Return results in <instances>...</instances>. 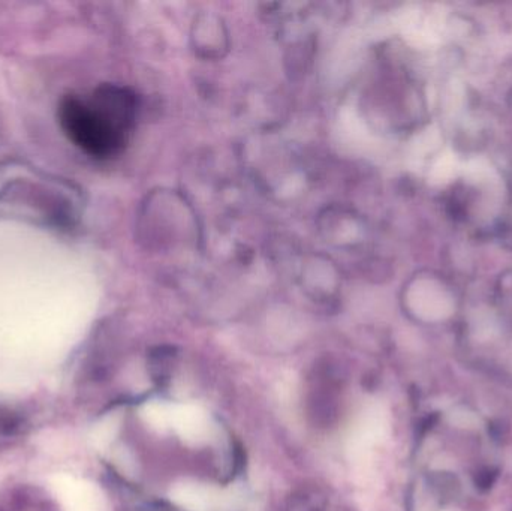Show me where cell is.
Segmentation results:
<instances>
[{
  "label": "cell",
  "instance_id": "6da1fadb",
  "mask_svg": "<svg viewBox=\"0 0 512 511\" xmlns=\"http://www.w3.org/2000/svg\"><path fill=\"white\" fill-rule=\"evenodd\" d=\"M137 102L123 87L105 84L92 95H69L59 105V123L66 137L93 158L122 152L134 129Z\"/></svg>",
  "mask_w": 512,
  "mask_h": 511
}]
</instances>
